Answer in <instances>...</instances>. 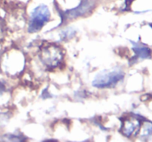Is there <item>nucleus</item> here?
Here are the masks:
<instances>
[{
  "mask_svg": "<svg viewBox=\"0 0 152 142\" xmlns=\"http://www.w3.org/2000/svg\"><path fill=\"white\" fill-rule=\"evenodd\" d=\"M140 135L142 137H147L152 135V123L145 122L140 129Z\"/></svg>",
  "mask_w": 152,
  "mask_h": 142,
  "instance_id": "6e6552de",
  "label": "nucleus"
},
{
  "mask_svg": "<svg viewBox=\"0 0 152 142\" xmlns=\"http://www.w3.org/2000/svg\"><path fill=\"white\" fill-rule=\"evenodd\" d=\"M149 25H150V26H151V28H152V23L151 24H149Z\"/></svg>",
  "mask_w": 152,
  "mask_h": 142,
  "instance_id": "1a4fd4ad",
  "label": "nucleus"
},
{
  "mask_svg": "<svg viewBox=\"0 0 152 142\" xmlns=\"http://www.w3.org/2000/svg\"><path fill=\"white\" fill-rule=\"evenodd\" d=\"M76 31L75 29L72 28H68L65 29L64 30H62L60 33V38L62 40L64 41H66V40H69L71 38H72L73 37L75 36Z\"/></svg>",
  "mask_w": 152,
  "mask_h": 142,
  "instance_id": "0eeeda50",
  "label": "nucleus"
},
{
  "mask_svg": "<svg viewBox=\"0 0 152 142\" xmlns=\"http://www.w3.org/2000/svg\"><path fill=\"white\" fill-rule=\"evenodd\" d=\"M124 72L120 68L101 71L95 76L92 85L96 88H112L124 78Z\"/></svg>",
  "mask_w": 152,
  "mask_h": 142,
  "instance_id": "f257e3e1",
  "label": "nucleus"
},
{
  "mask_svg": "<svg viewBox=\"0 0 152 142\" xmlns=\"http://www.w3.org/2000/svg\"><path fill=\"white\" fill-rule=\"evenodd\" d=\"M133 44V50L136 54V59H148L151 56V50L146 46L141 45V44L134 43L132 41Z\"/></svg>",
  "mask_w": 152,
  "mask_h": 142,
  "instance_id": "423d86ee",
  "label": "nucleus"
},
{
  "mask_svg": "<svg viewBox=\"0 0 152 142\" xmlns=\"http://www.w3.org/2000/svg\"><path fill=\"white\" fill-rule=\"evenodd\" d=\"M50 17V10L45 4H40L34 9L30 18L28 32L37 33L42 29Z\"/></svg>",
  "mask_w": 152,
  "mask_h": 142,
  "instance_id": "f03ea898",
  "label": "nucleus"
},
{
  "mask_svg": "<svg viewBox=\"0 0 152 142\" xmlns=\"http://www.w3.org/2000/svg\"><path fill=\"white\" fill-rule=\"evenodd\" d=\"M39 59L42 63L48 67H57L63 59L62 50L56 45H48L42 47L39 52Z\"/></svg>",
  "mask_w": 152,
  "mask_h": 142,
  "instance_id": "7ed1b4c3",
  "label": "nucleus"
},
{
  "mask_svg": "<svg viewBox=\"0 0 152 142\" xmlns=\"http://www.w3.org/2000/svg\"><path fill=\"white\" fill-rule=\"evenodd\" d=\"M94 7L95 1L94 0H83L77 7L65 12V16L68 19H76L91 13Z\"/></svg>",
  "mask_w": 152,
  "mask_h": 142,
  "instance_id": "20e7f679",
  "label": "nucleus"
},
{
  "mask_svg": "<svg viewBox=\"0 0 152 142\" xmlns=\"http://www.w3.org/2000/svg\"><path fill=\"white\" fill-rule=\"evenodd\" d=\"M140 121L138 118H130L125 119L122 126L121 131L123 135L126 137L136 135L140 129Z\"/></svg>",
  "mask_w": 152,
  "mask_h": 142,
  "instance_id": "39448f33",
  "label": "nucleus"
}]
</instances>
